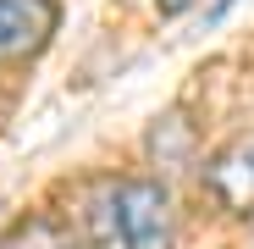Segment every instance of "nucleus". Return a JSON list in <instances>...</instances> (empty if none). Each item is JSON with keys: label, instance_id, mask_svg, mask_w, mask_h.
<instances>
[{"label": "nucleus", "instance_id": "f257e3e1", "mask_svg": "<svg viewBox=\"0 0 254 249\" xmlns=\"http://www.w3.org/2000/svg\"><path fill=\"white\" fill-rule=\"evenodd\" d=\"M122 222H127V238L133 249H166L172 244V199H166L160 183L138 177V183H122Z\"/></svg>", "mask_w": 254, "mask_h": 249}, {"label": "nucleus", "instance_id": "f03ea898", "mask_svg": "<svg viewBox=\"0 0 254 249\" xmlns=\"http://www.w3.org/2000/svg\"><path fill=\"white\" fill-rule=\"evenodd\" d=\"M56 6L50 0H0V56H28L50 39Z\"/></svg>", "mask_w": 254, "mask_h": 249}, {"label": "nucleus", "instance_id": "7ed1b4c3", "mask_svg": "<svg viewBox=\"0 0 254 249\" xmlns=\"http://www.w3.org/2000/svg\"><path fill=\"white\" fill-rule=\"evenodd\" d=\"M204 183L216 188L232 211H249V205H254V139H249V144H232V150L204 172Z\"/></svg>", "mask_w": 254, "mask_h": 249}, {"label": "nucleus", "instance_id": "20e7f679", "mask_svg": "<svg viewBox=\"0 0 254 249\" xmlns=\"http://www.w3.org/2000/svg\"><path fill=\"white\" fill-rule=\"evenodd\" d=\"M83 222H89V233H94V249H133L127 222H122V194H116V188H100V194L89 199V211H83Z\"/></svg>", "mask_w": 254, "mask_h": 249}, {"label": "nucleus", "instance_id": "39448f33", "mask_svg": "<svg viewBox=\"0 0 254 249\" xmlns=\"http://www.w3.org/2000/svg\"><path fill=\"white\" fill-rule=\"evenodd\" d=\"M188 150H193V133H188V122H183V116H160L155 128H149V155H155L160 166L188 161Z\"/></svg>", "mask_w": 254, "mask_h": 249}, {"label": "nucleus", "instance_id": "423d86ee", "mask_svg": "<svg viewBox=\"0 0 254 249\" xmlns=\"http://www.w3.org/2000/svg\"><path fill=\"white\" fill-rule=\"evenodd\" d=\"M160 6V17H177V11H188V6H199V0H155Z\"/></svg>", "mask_w": 254, "mask_h": 249}]
</instances>
